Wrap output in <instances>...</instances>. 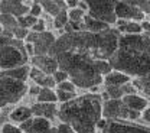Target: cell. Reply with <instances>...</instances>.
Listing matches in <instances>:
<instances>
[{"label": "cell", "instance_id": "4dcf8cb0", "mask_svg": "<svg viewBox=\"0 0 150 133\" xmlns=\"http://www.w3.org/2000/svg\"><path fill=\"white\" fill-rule=\"evenodd\" d=\"M1 133H23V130L15 123H6L1 124Z\"/></svg>", "mask_w": 150, "mask_h": 133}, {"label": "cell", "instance_id": "ffe728a7", "mask_svg": "<svg viewBox=\"0 0 150 133\" xmlns=\"http://www.w3.org/2000/svg\"><path fill=\"white\" fill-rule=\"evenodd\" d=\"M30 65H23L19 68H13V70H7V71H1V77H9L12 80H18V81H25L30 75Z\"/></svg>", "mask_w": 150, "mask_h": 133}, {"label": "cell", "instance_id": "d590c367", "mask_svg": "<svg viewBox=\"0 0 150 133\" xmlns=\"http://www.w3.org/2000/svg\"><path fill=\"white\" fill-rule=\"evenodd\" d=\"M30 31H32V32H35V33H43V32H46V23H45V20L39 19V22H38Z\"/></svg>", "mask_w": 150, "mask_h": 133}, {"label": "cell", "instance_id": "9c48e42d", "mask_svg": "<svg viewBox=\"0 0 150 133\" xmlns=\"http://www.w3.org/2000/svg\"><path fill=\"white\" fill-rule=\"evenodd\" d=\"M115 15L117 19H123L127 22H144L146 20V15L136 7L130 0L127 1H115Z\"/></svg>", "mask_w": 150, "mask_h": 133}, {"label": "cell", "instance_id": "d6a6232c", "mask_svg": "<svg viewBox=\"0 0 150 133\" xmlns=\"http://www.w3.org/2000/svg\"><path fill=\"white\" fill-rule=\"evenodd\" d=\"M29 33H30V29H25V28H20V26L13 31V36L16 39H20V41H25Z\"/></svg>", "mask_w": 150, "mask_h": 133}, {"label": "cell", "instance_id": "6da1fadb", "mask_svg": "<svg viewBox=\"0 0 150 133\" xmlns=\"http://www.w3.org/2000/svg\"><path fill=\"white\" fill-rule=\"evenodd\" d=\"M120 36L115 28L101 33H64L56 38L49 55L58 61L59 70L69 75L76 88L91 90L104 84V77L112 71L110 59L117 52Z\"/></svg>", "mask_w": 150, "mask_h": 133}, {"label": "cell", "instance_id": "e0dca14e", "mask_svg": "<svg viewBox=\"0 0 150 133\" xmlns=\"http://www.w3.org/2000/svg\"><path fill=\"white\" fill-rule=\"evenodd\" d=\"M32 117H35L33 113H32V109L30 107H26V106H18V107H15L13 109V112L10 113V117H9V120L12 122V123H15V124H22V123H25L26 120H29V119H32Z\"/></svg>", "mask_w": 150, "mask_h": 133}, {"label": "cell", "instance_id": "52a82bcc", "mask_svg": "<svg viewBox=\"0 0 150 133\" xmlns=\"http://www.w3.org/2000/svg\"><path fill=\"white\" fill-rule=\"evenodd\" d=\"M0 52H1V59H0L1 71H7V70L28 65L29 57L25 49H19L15 46H9V45H1Z\"/></svg>", "mask_w": 150, "mask_h": 133}, {"label": "cell", "instance_id": "8992f818", "mask_svg": "<svg viewBox=\"0 0 150 133\" xmlns=\"http://www.w3.org/2000/svg\"><path fill=\"white\" fill-rule=\"evenodd\" d=\"M88 15L94 19L104 22L110 26H114L117 22L115 15V1H98L90 0L88 1Z\"/></svg>", "mask_w": 150, "mask_h": 133}, {"label": "cell", "instance_id": "74e56055", "mask_svg": "<svg viewBox=\"0 0 150 133\" xmlns=\"http://www.w3.org/2000/svg\"><path fill=\"white\" fill-rule=\"evenodd\" d=\"M40 90H42V87H39L38 84H32V85H29V94L30 95H35V97H38L39 95V93H40Z\"/></svg>", "mask_w": 150, "mask_h": 133}, {"label": "cell", "instance_id": "f1b7e54d", "mask_svg": "<svg viewBox=\"0 0 150 133\" xmlns=\"http://www.w3.org/2000/svg\"><path fill=\"white\" fill-rule=\"evenodd\" d=\"M30 67H32V65H30ZM29 77H30V80H32L35 84H38V85L40 87V84H42L43 78H45L46 75H45V74H43V73H42L39 68H36V67H32V68H30V75H29Z\"/></svg>", "mask_w": 150, "mask_h": 133}, {"label": "cell", "instance_id": "b9f144b4", "mask_svg": "<svg viewBox=\"0 0 150 133\" xmlns=\"http://www.w3.org/2000/svg\"><path fill=\"white\" fill-rule=\"evenodd\" d=\"M67 7L68 9H76L78 7V1L76 0H67Z\"/></svg>", "mask_w": 150, "mask_h": 133}, {"label": "cell", "instance_id": "f546056e", "mask_svg": "<svg viewBox=\"0 0 150 133\" xmlns=\"http://www.w3.org/2000/svg\"><path fill=\"white\" fill-rule=\"evenodd\" d=\"M131 3L136 6V7H139L144 15H147V16H150V0L149 1H144V0H130Z\"/></svg>", "mask_w": 150, "mask_h": 133}, {"label": "cell", "instance_id": "8fae6325", "mask_svg": "<svg viewBox=\"0 0 150 133\" xmlns=\"http://www.w3.org/2000/svg\"><path fill=\"white\" fill-rule=\"evenodd\" d=\"M32 3L28 1H15V0H3L0 3V12L1 15H12L15 18H22L30 13Z\"/></svg>", "mask_w": 150, "mask_h": 133}, {"label": "cell", "instance_id": "484cf974", "mask_svg": "<svg viewBox=\"0 0 150 133\" xmlns=\"http://www.w3.org/2000/svg\"><path fill=\"white\" fill-rule=\"evenodd\" d=\"M85 12H82L81 9H68V16H69V22L71 23H76V25H79V23H82V20L85 18Z\"/></svg>", "mask_w": 150, "mask_h": 133}, {"label": "cell", "instance_id": "ab89813d", "mask_svg": "<svg viewBox=\"0 0 150 133\" xmlns=\"http://www.w3.org/2000/svg\"><path fill=\"white\" fill-rule=\"evenodd\" d=\"M142 120H143L146 124L150 126V106L144 110V112H142Z\"/></svg>", "mask_w": 150, "mask_h": 133}, {"label": "cell", "instance_id": "ba28073f", "mask_svg": "<svg viewBox=\"0 0 150 133\" xmlns=\"http://www.w3.org/2000/svg\"><path fill=\"white\" fill-rule=\"evenodd\" d=\"M26 43H33L35 46V57H42V55H49L54 43L56 42L55 35L49 31L43 33H35L30 31L28 38L25 39Z\"/></svg>", "mask_w": 150, "mask_h": 133}, {"label": "cell", "instance_id": "d6986e66", "mask_svg": "<svg viewBox=\"0 0 150 133\" xmlns=\"http://www.w3.org/2000/svg\"><path fill=\"white\" fill-rule=\"evenodd\" d=\"M82 22L85 25V32H91V33H101V32L108 31L110 28H112V26L104 23V22H100V20L91 18L90 15H85V18H84Z\"/></svg>", "mask_w": 150, "mask_h": 133}, {"label": "cell", "instance_id": "30bf717a", "mask_svg": "<svg viewBox=\"0 0 150 133\" xmlns=\"http://www.w3.org/2000/svg\"><path fill=\"white\" fill-rule=\"evenodd\" d=\"M101 132L103 133H150V129L142 126V124H133V123L118 122V120H107L105 127Z\"/></svg>", "mask_w": 150, "mask_h": 133}, {"label": "cell", "instance_id": "1f68e13d", "mask_svg": "<svg viewBox=\"0 0 150 133\" xmlns=\"http://www.w3.org/2000/svg\"><path fill=\"white\" fill-rule=\"evenodd\" d=\"M58 90H62V91H67V93H76V85H75L72 81H65V83H61L58 84Z\"/></svg>", "mask_w": 150, "mask_h": 133}, {"label": "cell", "instance_id": "8d00e7d4", "mask_svg": "<svg viewBox=\"0 0 150 133\" xmlns=\"http://www.w3.org/2000/svg\"><path fill=\"white\" fill-rule=\"evenodd\" d=\"M58 133H75L74 129L65 123H59L58 124Z\"/></svg>", "mask_w": 150, "mask_h": 133}, {"label": "cell", "instance_id": "44dd1931", "mask_svg": "<svg viewBox=\"0 0 150 133\" xmlns=\"http://www.w3.org/2000/svg\"><path fill=\"white\" fill-rule=\"evenodd\" d=\"M117 31L120 32V35H140V33H143L142 23H139V22H127L126 26H123Z\"/></svg>", "mask_w": 150, "mask_h": 133}, {"label": "cell", "instance_id": "ee69618b", "mask_svg": "<svg viewBox=\"0 0 150 133\" xmlns=\"http://www.w3.org/2000/svg\"><path fill=\"white\" fill-rule=\"evenodd\" d=\"M149 20H150V16H149Z\"/></svg>", "mask_w": 150, "mask_h": 133}, {"label": "cell", "instance_id": "ac0fdd59", "mask_svg": "<svg viewBox=\"0 0 150 133\" xmlns=\"http://www.w3.org/2000/svg\"><path fill=\"white\" fill-rule=\"evenodd\" d=\"M40 6H42L43 12L48 13L49 16H52L54 19H55L62 10L68 9V7H67V1H61V0H56V1L45 0V1H40Z\"/></svg>", "mask_w": 150, "mask_h": 133}, {"label": "cell", "instance_id": "cb8c5ba5", "mask_svg": "<svg viewBox=\"0 0 150 133\" xmlns=\"http://www.w3.org/2000/svg\"><path fill=\"white\" fill-rule=\"evenodd\" d=\"M133 84L136 85V88L139 91H142L143 94H146L147 98H150V74L143 78H137V80H133Z\"/></svg>", "mask_w": 150, "mask_h": 133}, {"label": "cell", "instance_id": "e575fe53", "mask_svg": "<svg viewBox=\"0 0 150 133\" xmlns=\"http://www.w3.org/2000/svg\"><path fill=\"white\" fill-rule=\"evenodd\" d=\"M54 78H55L56 84H61V83H65V81H68V80H69V75H68L65 71H62V70H58L55 74H54Z\"/></svg>", "mask_w": 150, "mask_h": 133}, {"label": "cell", "instance_id": "7c38bea8", "mask_svg": "<svg viewBox=\"0 0 150 133\" xmlns=\"http://www.w3.org/2000/svg\"><path fill=\"white\" fill-rule=\"evenodd\" d=\"M30 65L39 68L45 75H54L59 70V64L54 57L51 55H42V57H33L30 59Z\"/></svg>", "mask_w": 150, "mask_h": 133}, {"label": "cell", "instance_id": "f35d334b", "mask_svg": "<svg viewBox=\"0 0 150 133\" xmlns=\"http://www.w3.org/2000/svg\"><path fill=\"white\" fill-rule=\"evenodd\" d=\"M25 51H26L28 57H30V59L35 57V46H33V43H26L25 45Z\"/></svg>", "mask_w": 150, "mask_h": 133}, {"label": "cell", "instance_id": "5b68a950", "mask_svg": "<svg viewBox=\"0 0 150 133\" xmlns=\"http://www.w3.org/2000/svg\"><path fill=\"white\" fill-rule=\"evenodd\" d=\"M103 119L118 120V122L139 120V119H142V113H137V112L127 109V106L123 103V100H108L103 104Z\"/></svg>", "mask_w": 150, "mask_h": 133}, {"label": "cell", "instance_id": "d4e9b609", "mask_svg": "<svg viewBox=\"0 0 150 133\" xmlns=\"http://www.w3.org/2000/svg\"><path fill=\"white\" fill-rule=\"evenodd\" d=\"M69 23V16H68V9L62 10L55 19H54V28L55 29H59V31H64L65 26Z\"/></svg>", "mask_w": 150, "mask_h": 133}, {"label": "cell", "instance_id": "836d02e7", "mask_svg": "<svg viewBox=\"0 0 150 133\" xmlns=\"http://www.w3.org/2000/svg\"><path fill=\"white\" fill-rule=\"evenodd\" d=\"M42 13H43V9L40 6V1H33L32 6H30V13L29 15H32V16H35V18L39 19L42 16Z\"/></svg>", "mask_w": 150, "mask_h": 133}, {"label": "cell", "instance_id": "4316f807", "mask_svg": "<svg viewBox=\"0 0 150 133\" xmlns=\"http://www.w3.org/2000/svg\"><path fill=\"white\" fill-rule=\"evenodd\" d=\"M105 91L108 93L111 100H123L124 97V90H123V85L121 87H117V85H110V87H105Z\"/></svg>", "mask_w": 150, "mask_h": 133}, {"label": "cell", "instance_id": "83f0119b", "mask_svg": "<svg viewBox=\"0 0 150 133\" xmlns=\"http://www.w3.org/2000/svg\"><path fill=\"white\" fill-rule=\"evenodd\" d=\"M56 95H58V101L62 103V104L69 103V101H72L74 98L78 97L76 93H67V91H62V90H58V88H56Z\"/></svg>", "mask_w": 150, "mask_h": 133}, {"label": "cell", "instance_id": "60d3db41", "mask_svg": "<svg viewBox=\"0 0 150 133\" xmlns=\"http://www.w3.org/2000/svg\"><path fill=\"white\" fill-rule=\"evenodd\" d=\"M78 9H81L82 12H85V13L88 15V1L79 0V1H78Z\"/></svg>", "mask_w": 150, "mask_h": 133}, {"label": "cell", "instance_id": "603a6c76", "mask_svg": "<svg viewBox=\"0 0 150 133\" xmlns=\"http://www.w3.org/2000/svg\"><path fill=\"white\" fill-rule=\"evenodd\" d=\"M0 19H1V31L13 32L16 28H19L18 18H15V16H12V15H1Z\"/></svg>", "mask_w": 150, "mask_h": 133}, {"label": "cell", "instance_id": "7402d4cb", "mask_svg": "<svg viewBox=\"0 0 150 133\" xmlns=\"http://www.w3.org/2000/svg\"><path fill=\"white\" fill-rule=\"evenodd\" d=\"M58 101L56 90L52 88H42L39 95L36 97V103H55Z\"/></svg>", "mask_w": 150, "mask_h": 133}, {"label": "cell", "instance_id": "5bb4252c", "mask_svg": "<svg viewBox=\"0 0 150 133\" xmlns=\"http://www.w3.org/2000/svg\"><path fill=\"white\" fill-rule=\"evenodd\" d=\"M123 103L127 106V109H130L133 112H137V113L144 112L150 106L149 98L147 97H143V95H139V94H131V95L123 97Z\"/></svg>", "mask_w": 150, "mask_h": 133}, {"label": "cell", "instance_id": "4fadbf2b", "mask_svg": "<svg viewBox=\"0 0 150 133\" xmlns=\"http://www.w3.org/2000/svg\"><path fill=\"white\" fill-rule=\"evenodd\" d=\"M30 109H32V113L35 117H43L51 122L54 119H58L59 107L55 103H35V104H32Z\"/></svg>", "mask_w": 150, "mask_h": 133}, {"label": "cell", "instance_id": "3957f363", "mask_svg": "<svg viewBox=\"0 0 150 133\" xmlns=\"http://www.w3.org/2000/svg\"><path fill=\"white\" fill-rule=\"evenodd\" d=\"M103 104L101 94L78 95L72 101L59 106L58 119L61 123L71 126L75 133H97L103 120Z\"/></svg>", "mask_w": 150, "mask_h": 133}, {"label": "cell", "instance_id": "2e32d148", "mask_svg": "<svg viewBox=\"0 0 150 133\" xmlns=\"http://www.w3.org/2000/svg\"><path fill=\"white\" fill-rule=\"evenodd\" d=\"M133 81V78L129 77L124 73H120V71H114L112 70L108 75L104 77V85L105 87H110V85H117V87H121V85H126Z\"/></svg>", "mask_w": 150, "mask_h": 133}, {"label": "cell", "instance_id": "277c9868", "mask_svg": "<svg viewBox=\"0 0 150 133\" xmlns=\"http://www.w3.org/2000/svg\"><path fill=\"white\" fill-rule=\"evenodd\" d=\"M26 93H29V85L25 81L12 80L9 77H1L0 80V104L1 109L10 104L19 103Z\"/></svg>", "mask_w": 150, "mask_h": 133}, {"label": "cell", "instance_id": "7bdbcfd3", "mask_svg": "<svg viewBox=\"0 0 150 133\" xmlns=\"http://www.w3.org/2000/svg\"><path fill=\"white\" fill-rule=\"evenodd\" d=\"M142 28H143V32L149 33L150 32V20H144V22H142Z\"/></svg>", "mask_w": 150, "mask_h": 133}, {"label": "cell", "instance_id": "9a60e30c", "mask_svg": "<svg viewBox=\"0 0 150 133\" xmlns=\"http://www.w3.org/2000/svg\"><path fill=\"white\" fill-rule=\"evenodd\" d=\"M28 133H58V126H52L51 120L43 117H33L32 126Z\"/></svg>", "mask_w": 150, "mask_h": 133}, {"label": "cell", "instance_id": "7a4b0ae2", "mask_svg": "<svg viewBox=\"0 0 150 133\" xmlns=\"http://www.w3.org/2000/svg\"><path fill=\"white\" fill-rule=\"evenodd\" d=\"M112 70L124 73L133 80L150 74V32L121 35L118 48L110 59Z\"/></svg>", "mask_w": 150, "mask_h": 133}]
</instances>
